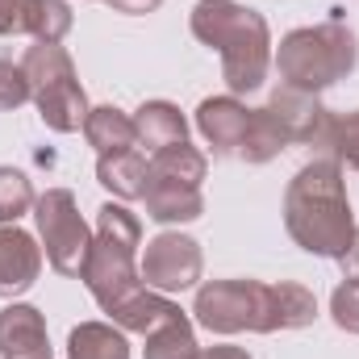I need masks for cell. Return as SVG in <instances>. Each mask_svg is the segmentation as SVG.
<instances>
[{
  "instance_id": "obj_1",
  "label": "cell",
  "mask_w": 359,
  "mask_h": 359,
  "mask_svg": "<svg viewBox=\"0 0 359 359\" xmlns=\"http://www.w3.org/2000/svg\"><path fill=\"white\" fill-rule=\"evenodd\" d=\"M192 313L209 334H276L309 326L318 318V297L292 280H209L196 288Z\"/></svg>"
},
{
  "instance_id": "obj_2",
  "label": "cell",
  "mask_w": 359,
  "mask_h": 359,
  "mask_svg": "<svg viewBox=\"0 0 359 359\" xmlns=\"http://www.w3.org/2000/svg\"><path fill=\"white\" fill-rule=\"evenodd\" d=\"M284 230L288 238L318 255V259H343L355 238L351 196L343 163L334 159H309L284 188Z\"/></svg>"
},
{
  "instance_id": "obj_3",
  "label": "cell",
  "mask_w": 359,
  "mask_h": 359,
  "mask_svg": "<svg viewBox=\"0 0 359 359\" xmlns=\"http://www.w3.org/2000/svg\"><path fill=\"white\" fill-rule=\"evenodd\" d=\"M196 42L222 55V80L230 96L264 88L271 67V29L264 13L238 0H201L188 17Z\"/></svg>"
},
{
  "instance_id": "obj_4",
  "label": "cell",
  "mask_w": 359,
  "mask_h": 359,
  "mask_svg": "<svg viewBox=\"0 0 359 359\" xmlns=\"http://www.w3.org/2000/svg\"><path fill=\"white\" fill-rule=\"evenodd\" d=\"M138 247H142V222L126 205L104 201L96 209V234H92L80 280L88 284V292L109 318L147 292L138 271Z\"/></svg>"
},
{
  "instance_id": "obj_5",
  "label": "cell",
  "mask_w": 359,
  "mask_h": 359,
  "mask_svg": "<svg viewBox=\"0 0 359 359\" xmlns=\"http://www.w3.org/2000/svg\"><path fill=\"white\" fill-rule=\"evenodd\" d=\"M280 80L301 92H326L330 84L347 80L359 63V42L343 21H322V25H301L280 38L271 55Z\"/></svg>"
},
{
  "instance_id": "obj_6",
  "label": "cell",
  "mask_w": 359,
  "mask_h": 359,
  "mask_svg": "<svg viewBox=\"0 0 359 359\" xmlns=\"http://www.w3.org/2000/svg\"><path fill=\"white\" fill-rule=\"evenodd\" d=\"M29 96L38 104V117L55 130V134H76L88 121V96L80 88L76 63L59 42H34L21 59Z\"/></svg>"
},
{
  "instance_id": "obj_7",
  "label": "cell",
  "mask_w": 359,
  "mask_h": 359,
  "mask_svg": "<svg viewBox=\"0 0 359 359\" xmlns=\"http://www.w3.org/2000/svg\"><path fill=\"white\" fill-rule=\"evenodd\" d=\"M34 222H38V238H42L46 264L59 276H80L92 247V230L80 217L76 196L67 188H46L34 201Z\"/></svg>"
},
{
  "instance_id": "obj_8",
  "label": "cell",
  "mask_w": 359,
  "mask_h": 359,
  "mask_svg": "<svg viewBox=\"0 0 359 359\" xmlns=\"http://www.w3.org/2000/svg\"><path fill=\"white\" fill-rule=\"evenodd\" d=\"M142 284L147 288H155V292H184V288H192L196 280H201V271H205V255H201V243L196 238H188V234H180V230H163V234H155L151 243H147V251H142Z\"/></svg>"
},
{
  "instance_id": "obj_9",
  "label": "cell",
  "mask_w": 359,
  "mask_h": 359,
  "mask_svg": "<svg viewBox=\"0 0 359 359\" xmlns=\"http://www.w3.org/2000/svg\"><path fill=\"white\" fill-rule=\"evenodd\" d=\"M268 117L280 126V134L288 138V147L292 142H301V147H313L318 138H322V130H326V121H330V109L313 96V92H301V88H288V84H280V88L268 96Z\"/></svg>"
},
{
  "instance_id": "obj_10",
  "label": "cell",
  "mask_w": 359,
  "mask_h": 359,
  "mask_svg": "<svg viewBox=\"0 0 359 359\" xmlns=\"http://www.w3.org/2000/svg\"><path fill=\"white\" fill-rule=\"evenodd\" d=\"M247 126H251V109L238 96H205L196 104V130L217 159H238Z\"/></svg>"
},
{
  "instance_id": "obj_11",
  "label": "cell",
  "mask_w": 359,
  "mask_h": 359,
  "mask_svg": "<svg viewBox=\"0 0 359 359\" xmlns=\"http://www.w3.org/2000/svg\"><path fill=\"white\" fill-rule=\"evenodd\" d=\"M0 359H50V334L42 309L8 301L0 309Z\"/></svg>"
},
{
  "instance_id": "obj_12",
  "label": "cell",
  "mask_w": 359,
  "mask_h": 359,
  "mask_svg": "<svg viewBox=\"0 0 359 359\" xmlns=\"http://www.w3.org/2000/svg\"><path fill=\"white\" fill-rule=\"evenodd\" d=\"M42 276V247L21 226H0V297L17 301Z\"/></svg>"
},
{
  "instance_id": "obj_13",
  "label": "cell",
  "mask_w": 359,
  "mask_h": 359,
  "mask_svg": "<svg viewBox=\"0 0 359 359\" xmlns=\"http://www.w3.org/2000/svg\"><path fill=\"white\" fill-rule=\"evenodd\" d=\"M147 217L159 226H184L196 222L205 213V196L192 184H176V180H147Z\"/></svg>"
},
{
  "instance_id": "obj_14",
  "label": "cell",
  "mask_w": 359,
  "mask_h": 359,
  "mask_svg": "<svg viewBox=\"0 0 359 359\" xmlns=\"http://www.w3.org/2000/svg\"><path fill=\"white\" fill-rule=\"evenodd\" d=\"M147 180H151V159L142 151H113L96 159V184L109 188L117 201H138L147 196Z\"/></svg>"
},
{
  "instance_id": "obj_15",
  "label": "cell",
  "mask_w": 359,
  "mask_h": 359,
  "mask_svg": "<svg viewBox=\"0 0 359 359\" xmlns=\"http://www.w3.org/2000/svg\"><path fill=\"white\" fill-rule=\"evenodd\" d=\"M134 134H138L142 147L163 151V147L188 142V121L172 100H142L138 113H134Z\"/></svg>"
},
{
  "instance_id": "obj_16",
  "label": "cell",
  "mask_w": 359,
  "mask_h": 359,
  "mask_svg": "<svg viewBox=\"0 0 359 359\" xmlns=\"http://www.w3.org/2000/svg\"><path fill=\"white\" fill-rule=\"evenodd\" d=\"M84 138H88V147H96V155H113V151H130V147H138L134 117L121 113L117 104H96V109H88Z\"/></svg>"
},
{
  "instance_id": "obj_17",
  "label": "cell",
  "mask_w": 359,
  "mask_h": 359,
  "mask_svg": "<svg viewBox=\"0 0 359 359\" xmlns=\"http://www.w3.org/2000/svg\"><path fill=\"white\" fill-rule=\"evenodd\" d=\"M67 359H130L126 330L113 322H80L67 334Z\"/></svg>"
},
{
  "instance_id": "obj_18",
  "label": "cell",
  "mask_w": 359,
  "mask_h": 359,
  "mask_svg": "<svg viewBox=\"0 0 359 359\" xmlns=\"http://www.w3.org/2000/svg\"><path fill=\"white\" fill-rule=\"evenodd\" d=\"M76 17L67 0H21V29L34 42H63Z\"/></svg>"
},
{
  "instance_id": "obj_19",
  "label": "cell",
  "mask_w": 359,
  "mask_h": 359,
  "mask_svg": "<svg viewBox=\"0 0 359 359\" xmlns=\"http://www.w3.org/2000/svg\"><path fill=\"white\" fill-rule=\"evenodd\" d=\"M201 347H196V330L188 322V313L180 309L168 322H159L151 334H147V347H142V359H196Z\"/></svg>"
},
{
  "instance_id": "obj_20",
  "label": "cell",
  "mask_w": 359,
  "mask_h": 359,
  "mask_svg": "<svg viewBox=\"0 0 359 359\" xmlns=\"http://www.w3.org/2000/svg\"><path fill=\"white\" fill-rule=\"evenodd\" d=\"M313 151H318L313 159H334V163H347V168L359 172V109L343 113V117L330 113V121H326L322 138L313 142Z\"/></svg>"
},
{
  "instance_id": "obj_21",
  "label": "cell",
  "mask_w": 359,
  "mask_h": 359,
  "mask_svg": "<svg viewBox=\"0 0 359 359\" xmlns=\"http://www.w3.org/2000/svg\"><path fill=\"white\" fill-rule=\"evenodd\" d=\"M209 172V159L192 147V142H176L151 155V176L155 180H176V184H192L201 188V180Z\"/></svg>"
},
{
  "instance_id": "obj_22",
  "label": "cell",
  "mask_w": 359,
  "mask_h": 359,
  "mask_svg": "<svg viewBox=\"0 0 359 359\" xmlns=\"http://www.w3.org/2000/svg\"><path fill=\"white\" fill-rule=\"evenodd\" d=\"M284 147H288V138L280 134V126L268 117V109H251V126H247L238 159L243 163H271Z\"/></svg>"
},
{
  "instance_id": "obj_23",
  "label": "cell",
  "mask_w": 359,
  "mask_h": 359,
  "mask_svg": "<svg viewBox=\"0 0 359 359\" xmlns=\"http://www.w3.org/2000/svg\"><path fill=\"white\" fill-rule=\"evenodd\" d=\"M34 184L17 168H0V226H17V217H25L34 209Z\"/></svg>"
},
{
  "instance_id": "obj_24",
  "label": "cell",
  "mask_w": 359,
  "mask_h": 359,
  "mask_svg": "<svg viewBox=\"0 0 359 359\" xmlns=\"http://www.w3.org/2000/svg\"><path fill=\"white\" fill-rule=\"evenodd\" d=\"M29 96V80H25V67L13 63V59H0V113H13L21 109Z\"/></svg>"
},
{
  "instance_id": "obj_25",
  "label": "cell",
  "mask_w": 359,
  "mask_h": 359,
  "mask_svg": "<svg viewBox=\"0 0 359 359\" xmlns=\"http://www.w3.org/2000/svg\"><path fill=\"white\" fill-rule=\"evenodd\" d=\"M330 318H334L339 330L359 334V280H343L330 292Z\"/></svg>"
},
{
  "instance_id": "obj_26",
  "label": "cell",
  "mask_w": 359,
  "mask_h": 359,
  "mask_svg": "<svg viewBox=\"0 0 359 359\" xmlns=\"http://www.w3.org/2000/svg\"><path fill=\"white\" fill-rule=\"evenodd\" d=\"M25 34L21 29V0H0V38Z\"/></svg>"
},
{
  "instance_id": "obj_27",
  "label": "cell",
  "mask_w": 359,
  "mask_h": 359,
  "mask_svg": "<svg viewBox=\"0 0 359 359\" xmlns=\"http://www.w3.org/2000/svg\"><path fill=\"white\" fill-rule=\"evenodd\" d=\"M104 4H113L117 13H130V17H138V13H155L163 0H104Z\"/></svg>"
},
{
  "instance_id": "obj_28",
  "label": "cell",
  "mask_w": 359,
  "mask_h": 359,
  "mask_svg": "<svg viewBox=\"0 0 359 359\" xmlns=\"http://www.w3.org/2000/svg\"><path fill=\"white\" fill-rule=\"evenodd\" d=\"M196 359H251V351H247V347H226V343H222V347H201Z\"/></svg>"
},
{
  "instance_id": "obj_29",
  "label": "cell",
  "mask_w": 359,
  "mask_h": 359,
  "mask_svg": "<svg viewBox=\"0 0 359 359\" xmlns=\"http://www.w3.org/2000/svg\"><path fill=\"white\" fill-rule=\"evenodd\" d=\"M339 264H343V271H347V280H359V226H355V238H351L347 255H343Z\"/></svg>"
}]
</instances>
